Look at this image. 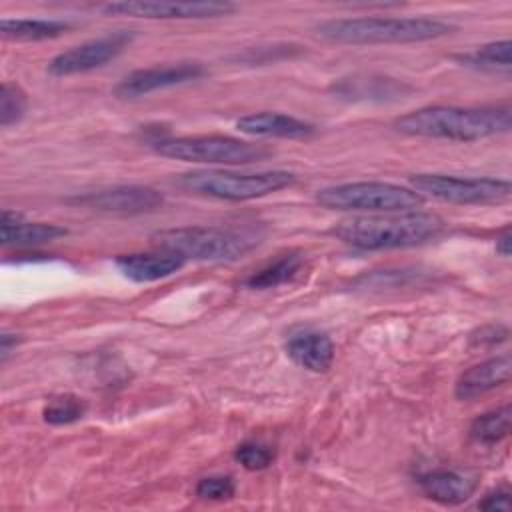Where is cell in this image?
Returning a JSON list of instances; mask_svg holds the SVG:
<instances>
[{"label":"cell","instance_id":"6da1fadb","mask_svg":"<svg viewBox=\"0 0 512 512\" xmlns=\"http://www.w3.org/2000/svg\"><path fill=\"white\" fill-rule=\"evenodd\" d=\"M446 222L430 212H386L338 222L330 234L358 250L410 248L438 238Z\"/></svg>","mask_w":512,"mask_h":512},{"label":"cell","instance_id":"d4e9b609","mask_svg":"<svg viewBox=\"0 0 512 512\" xmlns=\"http://www.w3.org/2000/svg\"><path fill=\"white\" fill-rule=\"evenodd\" d=\"M28 100L20 86L12 82H4L0 88V124L2 128H8L16 124L24 112H26Z\"/></svg>","mask_w":512,"mask_h":512},{"label":"cell","instance_id":"8992f818","mask_svg":"<svg viewBox=\"0 0 512 512\" xmlns=\"http://www.w3.org/2000/svg\"><path fill=\"white\" fill-rule=\"evenodd\" d=\"M424 196L412 188L390 182H348L318 190L316 202L328 210L346 212H410L424 204Z\"/></svg>","mask_w":512,"mask_h":512},{"label":"cell","instance_id":"44dd1931","mask_svg":"<svg viewBox=\"0 0 512 512\" xmlns=\"http://www.w3.org/2000/svg\"><path fill=\"white\" fill-rule=\"evenodd\" d=\"M304 256L300 252H286L278 256L276 260L264 264L262 268L254 270L246 280L244 286L254 288V290H264V288H276L280 284L290 282L302 268Z\"/></svg>","mask_w":512,"mask_h":512},{"label":"cell","instance_id":"484cf974","mask_svg":"<svg viewBox=\"0 0 512 512\" xmlns=\"http://www.w3.org/2000/svg\"><path fill=\"white\" fill-rule=\"evenodd\" d=\"M234 458L246 468V470H262L268 468L274 460L272 448L260 444V442H244L236 448Z\"/></svg>","mask_w":512,"mask_h":512},{"label":"cell","instance_id":"7402d4cb","mask_svg":"<svg viewBox=\"0 0 512 512\" xmlns=\"http://www.w3.org/2000/svg\"><path fill=\"white\" fill-rule=\"evenodd\" d=\"M512 42L510 40H498L484 44L472 52L460 54L458 60L462 66L480 70V72H492V74H510L512 70Z\"/></svg>","mask_w":512,"mask_h":512},{"label":"cell","instance_id":"ba28073f","mask_svg":"<svg viewBox=\"0 0 512 512\" xmlns=\"http://www.w3.org/2000/svg\"><path fill=\"white\" fill-rule=\"evenodd\" d=\"M410 186L418 194L452 204H502L512 196L504 178H462L452 174H414Z\"/></svg>","mask_w":512,"mask_h":512},{"label":"cell","instance_id":"e0dca14e","mask_svg":"<svg viewBox=\"0 0 512 512\" xmlns=\"http://www.w3.org/2000/svg\"><path fill=\"white\" fill-rule=\"evenodd\" d=\"M284 350L294 364L310 372H326L334 362L332 340L316 330H300L290 334Z\"/></svg>","mask_w":512,"mask_h":512},{"label":"cell","instance_id":"5bb4252c","mask_svg":"<svg viewBox=\"0 0 512 512\" xmlns=\"http://www.w3.org/2000/svg\"><path fill=\"white\" fill-rule=\"evenodd\" d=\"M186 258L174 252L158 250V252H132L116 256V268L132 282H154L178 272L184 266Z\"/></svg>","mask_w":512,"mask_h":512},{"label":"cell","instance_id":"603a6c76","mask_svg":"<svg viewBox=\"0 0 512 512\" xmlns=\"http://www.w3.org/2000/svg\"><path fill=\"white\" fill-rule=\"evenodd\" d=\"M512 410L510 404H504L492 412L478 416L470 426V438L478 444H496L510 432Z\"/></svg>","mask_w":512,"mask_h":512},{"label":"cell","instance_id":"8fae6325","mask_svg":"<svg viewBox=\"0 0 512 512\" xmlns=\"http://www.w3.org/2000/svg\"><path fill=\"white\" fill-rule=\"evenodd\" d=\"M66 202L74 206L98 210V212L132 216V214H146V212L158 210L164 202V196L150 186H114V188L74 196V198H68Z\"/></svg>","mask_w":512,"mask_h":512},{"label":"cell","instance_id":"ac0fdd59","mask_svg":"<svg viewBox=\"0 0 512 512\" xmlns=\"http://www.w3.org/2000/svg\"><path fill=\"white\" fill-rule=\"evenodd\" d=\"M68 230L50 224V222H24L20 214L4 210L2 212V226H0V238L2 246H16V248H28L38 246L46 242H54L62 236H66Z\"/></svg>","mask_w":512,"mask_h":512},{"label":"cell","instance_id":"9a60e30c","mask_svg":"<svg viewBox=\"0 0 512 512\" xmlns=\"http://www.w3.org/2000/svg\"><path fill=\"white\" fill-rule=\"evenodd\" d=\"M512 360L510 354H502L480 364L470 366L460 374L454 386V394L458 400H472L478 398L510 380Z\"/></svg>","mask_w":512,"mask_h":512},{"label":"cell","instance_id":"d6986e66","mask_svg":"<svg viewBox=\"0 0 512 512\" xmlns=\"http://www.w3.org/2000/svg\"><path fill=\"white\" fill-rule=\"evenodd\" d=\"M332 92L350 100H398L408 92V86L386 76H350L334 82Z\"/></svg>","mask_w":512,"mask_h":512},{"label":"cell","instance_id":"f1b7e54d","mask_svg":"<svg viewBox=\"0 0 512 512\" xmlns=\"http://www.w3.org/2000/svg\"><path fill=\"white\" fill-rule=\"evenodd\" d=\"M480 510H508L510 508V494L506 490H498L492 494H486L480 502H478Z\"/></svg>","mask_w":512,"mask_h":512},{"label":"cell","instance_id":"2e32d148","mask_svg":"<svg viewBox=\"0 0 512 512\" xmlns=\"http://www.w3.org/2000/svg\"><path fill=\"white\" fill-rule=\"evenodd\" d=\"M236 128L250 136L260 138H286V140H304L314 134V126L280 112H254L246 114L236 122Z\"/></svg>","mask_w":512,"mask_h":512},{"label":"cell","instance_id":"52a82bcc","mask_svg":"<svg viewBox=\"0 0 512 512\" xmlns=\"http://www.w3.org/2000/svg\"><path fill=\"white\" fill-rule=\"evenodd\" d=\"M156 154L200 164H250L272 156V150L264 144H254L230 136H180L160 138L152 142Z\"/></svg>","mask_w":512,"mask_h":512},{"label":"cell","instance_id":"83f0119b","mask_svg":"<svg viewBox=\"0 0 512 512\" xmlns=\"http://www.w3.org/2000/svg\"><path fill=\"white\" fill-rule=\"evenodd\" d=\"M506 338H508V328L506 326L490 324V326H482L480 330H476L470 336V342L478 344V346H492V344H498V342H502Z\"/></svg>","mask_w":512,"mask_h":512},{"label":"cell","instance_id":"4fadbf2b","mask_svg":"<svg viewBox=\"0 0 512 512\" xmlns=\"http://www.w3.org/2000/svg\"><path fill=\"white\" fill-rule=\"evenodd\" d=\"M420 490L434 502L456 506L466 502L478 486V476L464 470H432L418 478Z\"/></svg>","mask_w":512,"mask_h":512},{"label":"cell","instance_id":"9c48e42d","mask_svg":"<svg viewBox=\"0 0 512 512\" xmlns=\"http://www.w3.org/2000/svg\"><path fill=\"white\" fill-rule=\"evenodd\" d=\"M108 16H134V18H150V20H202V18H218L228 16L236 10L232 2L220 0H186V2H170V0H124L110 2L98 8Z\"/></svg>","mask_w":512,"mask_h":512},{"label":"cell","instance_id":"7a4b0ae2","mask_svg":"<svg viewBox=\"0 0 512 512\" xmlns=\"http://www.w3.org/2000/svg\"><path fill=\"white\" fill-rule=\"evenodd\" d=\"M396 130L408 136L474 142L498 136L510 130V108H458V106H426L400 116Z\"/></svg>","mask_w":512,"mask_h":512},{"label":"cell","instance_id":"ffe728a7","mask_svg":"<svg viewBox=\"0 0 512 512\" xmlns=\"http://www.w3.org/2000/svg\"><path fill=\"white\" fill-rule=\"evenodd\" d=\"M70 28L68 22L56 18H4L0 22V32L8 40L36 42L56 38Z\"/></svg>","mask_w":512,"mask_h":512},{"label":"cell","instance_id":"4dcf8cb0","mask_svg":"<svg viewBox=\"0 0 512 512\" xmlns=\"http://www.w3.org/2000/svg\"><path fill=\"white\" fill-rule=\"evenodd\" d=\"M496 252L504 258L510 256V252H512V234H510L508 228L500 236H496Z\"/></svg>","mask_w":512,"mask_h":512},{"label":"cell","instance_id":"277c9868","mask_svg":"<svg viewBox=\"0 0 512 512\" xmlns=\"http://www.w3.org/2000/svg\"><path fill=\"white\" fill-rule=\"evenodd\" d=\"M248 228L230 226H182L158 230L150 236L158 250L180 254L182 258L208 260V262H232L250 252L260 240Z\"/></svg>","mask_w":512,"mask_h":512},{"label":"cell","instance_id":"30bf717a","mask_svg":"<svg viewBox=\"0 0 512 512\" xmlns=\"http://www.w3.org/2000/svg\"><path fill=\"white\" fill-rule=\"evenodd\" d=\"M132 40L130 32H114L102 38H94L72 46L48 62V72L52 76H72L104 66L114 60Z\"/></svg>","mask_w":512,"mask_h":512},{"label":"cell","instance_id":"7c38bea8","mask_svg":"<svg viewBox=\"0 0 512 512\" xmlns=\"http://www.w3.org/2000/svg\"><path fill=\"white\" fill-rule=\"evenodd\" d=\"M202 76H206V68L198 62H178V64H166V66L142 68L124 76L116 84L114 96L122 100H134L156 90L200 80Z\"/></svg>","mask_w":512,"mask_h":512},{"label":"cell","instance_id":"5b68a950","mask_svg":"<svg viewBox=\"0 0 512 512\" xmlns=\"http://www.w3.org/2000/svg\"><path fill=\"white\" fill-rule=\"evenodd\" d=\"M296 176L288 170L266 172H230V170H194L174 178V184L190 194L242 202L268 196L290 186Z\"/></svg>","mask_w":512,"mask_h":512},{"label":"cell","instance_id":"f546056e","mask_svg":"<svg viewBox=\"0 0 512 512\" xmlns=\"http://www.w3.org/2000/svg\"><path fill=\"white\" fill-rule=\"evenodd\" d=\"M18 342H20V338H18L16 334L4 332V334L0 336V358H2V362L8 360V356L12 354V350H16Z\"/></svg>","mask_w":512,"mask_h":512},{"label":"cell","instance_id":"4316f807","mask_svg":"<svg viewBox=\"0 0 512 512\" xmlns=\"http://www.w3.org/2000/svg\"><path fill=\"white\" fill-rule=\"evenodd\" d=\"M234 480L230 476H210L196 484V496L204 500H228L234 496Z\"/></svg>","mask_w":512,"mask_h":512},{"label":"cell","instance_id":"cb8c5ba5","mask_svg":"<svg viewBox=\"0 0 512 512\" xmlns=\"http://www.w3.org/2000/svg\"><path fill=\"white\" fill-rule=\"evenodd\" d=\"M86 412V406L80 398L76 396H58L54 400L48 402V406L44 408L42 416L48 424L52 426H62V424H72L76 420H80Z\"/></svg>","mask_w":512,"mask_h":512},{"label":"cell","instance_id":"3957f363","mask_svg":"<svg viewBox=\"0 0 512 512\" xmlns=\"http://www.w3.org/2000/svg\"><path fill=\"white\" fill-rule=\"evenodd\" d=\"M454 28L436 18H338L314 28L316 36L332 44H410L442 38Z\"/></svg>","mask_w":512,"mask_h":512}]
</instances>
